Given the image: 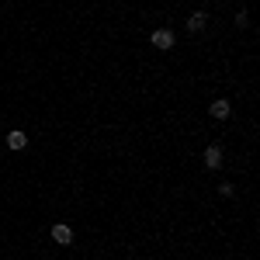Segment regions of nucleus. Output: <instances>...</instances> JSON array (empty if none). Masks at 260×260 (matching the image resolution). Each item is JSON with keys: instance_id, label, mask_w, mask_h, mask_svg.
Here are the masks:
<instances>
[{"instance_id": "f257e3e1", "label": "nucleus", "mask_w": 260, "mask_h": 260, "mask_svg": "<svg viewBox=\"0 0 260 260\" xmlns=\"http://www.w3.org/2000/svg\"><path fill=\"white\" fill-rule=\"evenodd\" d=\"M149 42H153V45H156V49H163V52H167V49H174V31H170V28H156V31H153V35H149Z\"/></svg>"}, {"instance_id": "f03ea898", "label": "nucleus", "mask_w": 260, "mask_h": 260, "mask_svg": "<svg viewBox=\"0 0 260 260\" xmlns=\"http://www.w3.org/2000/svg\"><path fill=\"white\" fill-rule=\"evenodd\" d=\"M52 240L59 243V246H70V243H73V229H70L66 222H56V225H52Z\"/></svg>"}, {"instance_id": "7ed1b4c3", "label": "nucleus", "mask_w": 260, "mask_h": 260, "mask_svg": "<svg viewBox=\"0 0 260 260\" xmlns=\"http://www.w3.org/2000/svg\"><path fill=\"white\" fill-rule=\"evenodd\" d=\"M201 160H205V167H208V170H219V167H222V146H208Z\"/></svg>"}, {"instance_id": "20e7f679", "label": "nucleus", "mask_w": 260, "mask_h": 260, "mask_svg": "<svg viewBox=\"0 0 260 260\" xmlns=\"http://www.w3.org/2000/svg\"><path fill=\"white\" fill-rule=\"evenodd\" d=\"M24 146H28V132H18V128H14V132H7V149H14V153H18V149H24Z\"/></svg>"}, {"instance_id": "39448f33", "label": "nucleus", "mask_w": 260, "mask_h": 260, "mask_svg": "<svg viewBox=\"0 0 260 260\" xmlns=\"http://www.w3.org/2000/svg\"><path fill=\"white\" fill-rule=\"evenodd\" d=\"M205 24H208V14H205V11H194V14L187 18V31H205Z\"/></svg>"}, {"instance_id": "423d86ee", "label": "nucleus", "mask_w": 260, "mask_h": 260, "mask_svg": "<svg viewBox=\"0 0 260 260\" xmlns=\"http://www.w3.org/2000/svg\"><path fill=\"white\" fill-rule=\"evenodd\" d=\"M208 111H212V118L225 121V118H229V111H233V108H229V101H212V108H208Z\"/></svg>"}, {"instance_id": "0eeeda50", "label": "nucleus", "mask_w": 260, "mask_h": 260, "mask_svg": "<svg viewBox=\"0 0 260 260\" xmlns=\"http://www.w3.org/2000/svg\"><path fill=\"white\" fill-rule=\"evenodd\" d=\"M236 24H240V28H246V24H250V14H246V11H240V14H236Z\"/></svg>"}, {"instance_id": "6e6552de", "label": "nucleus", "mask_w": 260, "mask_h": 260, "mask_svg": "<svg viewBox=\"0 0 260 260\" xmlns=\"http://www.w3.org/2000/svg\"><path fill=\"white\" fill-rule=\"evenodd\" d=\"M0 136H4V132H0Z\"/></svg>"}]
</instances>
